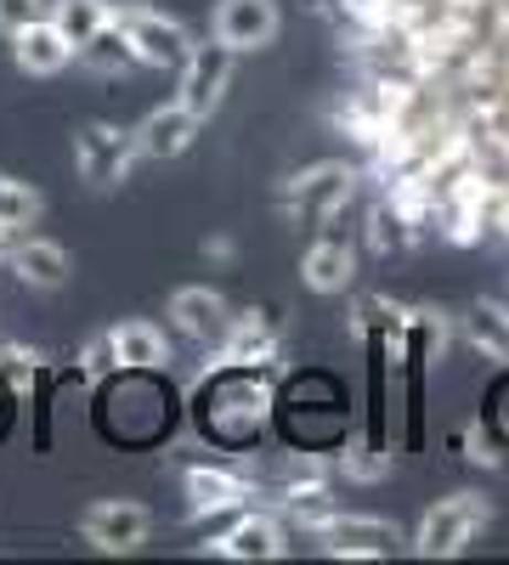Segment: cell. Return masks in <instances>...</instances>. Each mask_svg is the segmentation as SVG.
<instances>
[{"label":"cell","instance_id":"6da1fadb","mask_svg":"<svg viewBox=\"0 0 509 565\" xmlns=\"http://www.w3.org/2000/svg\"><path fill=\"white\" fill-rule=\"evenodd\" d=\"M487 521H492V503L481 492H453V498L425 509L420 532H413V554L420 559H453V554H465L476 543V532Z\"/></svg>","mask_w":509,"mask_h":565},{"label":"cell","instance_id":"7a4b0ae2","mask_svg":"<svg viewBox=\"0 0 509 565\" xmlns=\"http://www.w3.org/2000/svg\"><path fill=\"white\" fill-rule=\"evenodd\" d=\"M351 199H357V170L340 164V159H322V164H311V170L284 181L277 210H284L289 221H335Z\"/></svg>","mask_w":509,"mask_h":565},{"label":"cell","instance_id":"3957f363","mask_svg":"<svg viewBox=\"0 0 509 565\" xmlns=\"http://www.w3.org/2000/svg\"><path fill=\"white\" fill-rule=\"evenodd\" d=\"M114 23L125 29V40H130V52H136V63H142V68H181V63H188V52H193L188 23L159 12V7H119Z\"/></svg>","mask_w":509,"mask_h":565},{"label":"cell","instance_id":"277c9868","mask_svg":"<svg viewBox=\"0 0 509 565\" xmlns=\"http://www.w3.org/2000/svg\"><path fill=\"white\" fill-rule=\"evenodd\" d=\"M136 164H142L136 130H119V125H85V130L74 136V170H79L91 186H119V181H130Z\"/></svg>","mask_w":509,"mask_h":565},{"label":"cell","instance_id":"5b68a950","mask_svg":"<svg viewBox=\"0 0 509 565\" xmlns=\"http://www.w3.org/2000/svg\"><path fill=\"white\" fill-rule=\"evenodd\" d=\"M79 537L97 554H136L153 537V514L136 498H103L79 514Z\"/></svg>","mask_w":509,"mask_h":565},{"label":"cell","instance_id":"8992f818","mask_svg":"<svg viewBox=\"0 0 509 565\" xmlns=\"http://www.w3.org/2000/svg\"><path fill=\"white\" fill-rule=\"evenodd\" d=\"M266 413H272V380H266V373H255V367H233V380L215 391L210 424H215V436L238 441V436H255L261 430Z\"/></svg>","mask_w":509,"mask_h":565},{"label":"cell","instance_id":"52a82bcc","mask_svg":"<svg viewBox=\"0 0 509 565\" xmlns=\"http://www.w3.org/2000/svg\"><path fill=\"white\" fill-rule=\"evenodd\" d=\"M233 63H238V52L233 45H193L188 52V63H181L176 74H181V90H176V103H188L199 119H210L221 103H226V90H233Z\"/></svg>","mask_w":509,"mask_h":565},{"label":"cell","instance_id":"ba28073f","mask_svg":"<svg viewBox=\"0 0 509 565\" xmlns=\"http://www.w3.org/2000/svg\"><path fill=\"white\" fill-rule=\"evenodd\" d=\"M277 29H284L277 0H215V18H210V34H215L221 45H233L238 57L272 45Z\"/></svg>","mask_w":509,"mask_h":565},{"label":"cell","instance_id":"9c48e42d","mask_svg":"<svg viewBox=\"0 0 509 565\" xmlns=\"http://www.w3.org/2000/svg\"><path fill=\"white\" fill-rule=\"evenodd\" d=\"M317 537H322V554H335V559H380L402 543L396 521H385V514H346V509Z\"/></svg>","mask_w":509,"mask_h":565},{"label":"cell","instance_id":"30bf717a","mask_svg":"<svg viewBox=\"0 0 509 565\" xmlns=\"http://www.w3.org/2000/svg\"><path fill=\"white\" fill-rule=\"evenodd\" d=\"M204 548L221 554V559H284V554H289V532H284V521H277V514L250 509V514H238V521L226 526L221 537H210Z\"/></svg>","mask_w":509,"mask_h":565},{"label":"cell","instance_id":"8fae6325","mask_svg":"<svg viewBox=\"0 0 509 565\" xmlns=\"http://www.w3.org/2000/svg\"><path fill=\"white\" fill-rule=\"evenodd\" d=\"M181 487H188V514H193V521L233 514L250 498V476H244V469H226V463H193Z\"/></svg>","mask_w":509,"mask_h":565},{"label":"cell","instance_id":"7c38bea8","mask_svg":"<svg viewBox=\"0 0 509 565\" xmlns=\"http://www.w3.org/2000/svg\"><path fill=\"white\" fill-rule=\"evenodd\" d=\"M199 114L188 108V103H165V108H153L142 125H136V148H142V159H181L199 141Z\"/></svg>","mask_w":509,"mask_h":565},{"label":"cell","instance_id":"4fadbf2b","mask_svg":"<svg viewBox=\"0 0 509 565\" xmlns=\"http://www.w3.org/2000/svg\"><path fill=\"white\" fill-rule=\"evenodd\" d=\"M170 322H176L188 340L215 345V340L226 334V322H233V306H226L221 289H210V282H188V289L170 295Z\"/></svg>","mask_w":509,"mask_h":565},{"label":"cell","instance_id":"5bb4252c","mask_svg":"<svg viewBox=\"0 0 509 565\" xmlns=\"http://www.w3.org/2000/svg\"><path fill=\"white\" fill-rule=\"evenodd\" d=\"M12 57H18V68H23V74L52 79V74H63L79 52L68 45V34H63L52 18H34L29 29H18V34H12Z\"/></svg>","mask_w":509,"mask_h":565},{"label":"cell","instance_id":"9a60e30c","mask_svg":"<svg viewBox=\"0 0 509 565\" xmlns=\"http://www.w3.org/2000/svg\"><path fill=\"white\" fill-rule=\"evenodd\" d=\"M215 351H221V367H266V362H277V322L266 311H244L226 322Z\"/></svg>","mask_w":509,"mask_h":565},{"label":"cell","instance_id":"2e32d148","mask_svg":"<svg viewBox=\"0 0 509 565\" xmlns=\"http://www.w3.org/2000/svg\"><path fill=\"white\" fill-rule=\"evenodd\" d=\"M7 266H12V277L23 282V289H45V295L63 289L68 271H74L68 249H63V244H52V238H12Z\"/></svg>","mask_w":509,"mask_h":565},{"label":"cell","instance_id":"e0dca14e","mask_svg":"<svg viewBox=\"0 0 509 565\" xmlns=\"http://www.w3.org/2000/svg\"><path fill=\"white\" fill-rule=\"evenodd\" d=\"M300 277L311 295H346L357 282V249L346 238H317L300 260Z\"/></svg>","mask_w":509,"mask_h":565},{"label":"cell","instance_id":"ac0fdd59","mask_svg":"<svg viewBox=\"0 0 509 565\" xmlns=\"http://www.w3.org/2000/svg\"><path fill=\"white\" fill-rule=\"evenodd\" d=\"M114 356H119V367H130V373H153V367H165L170 362V340L159 334L153 322H119L114 328Z\"/></svg>","mask_w":509,"mask_h":565},{"label":"cell","instance_id":"d6986e66","mask_svg":"<svg viewBox=\"0 0 509 565\" xmlns=\"http://www.w3.org/2000/svg\"><path fill=\"white\" fill-rule=\"evenodd\" d=\"M458 328H465V340H470L487 362H503V367H509V306L476 300L465 317H458Z\"/></svg>","mask_w":509,"mask_h":565},{"label":"cell","instance_id":"ffe728a7","mask_svg":"<svg viewBox=\"0 0 509 565\" xmlns=\"http://www.w3.org/2000/svg\"><path fill=\"white\" fill-rule=\"evenodd\" d=\"M45 18H52L68 34V45L79 52V45H91L114 23V7H108V0H45Z\"/></svg>","mask_w":509,"mask_h":565},{"label":"cell","instance_id":"44dd1931","mask_svg":"<svg viewBox=\"0 0 509 565\" xmlns=\"http://www.w3.org/2000/svg\"><path fill=\"white\" fill-rule=\"evenodd\" d=\"M351 334H362V340H396V334H407V306L402 300H391V295H362L357 306H351Z\"/></svg>","mask_w":509,"mask_h":565},{"label":"cell","instance_id":"7402d4cb","mask_svg":"<svg viewBox=\"0 0 509 565\" xmlns=\"http://www.w3.org/2000/svg\"><path fill=\"white\" fill-rule=\"evenodd\" d=\"M391 463H396V452H391L385 441H346L340 458H335V469H340L346 481H357V487L385 481V476H391Z\"/></svg>","mask_w":509,"mask_h":565},{"label":"cell","instance_id":"603a6c76","mask_svg":"<svg viewBox=\"0 0 509 565\" xmlns=\"http://www.w3.org/2000/svg\"><path fill=\"white\" fill-rule=\"evenodd\" d=\"M79 63L91 68V74H103V79H114V74H130V68H142L136 63V52H130V40H125V29L119 23H108L91 45H79Z\"/></svg>","mask_w":509,"mask_h":565},{"label":"cell","instance_id":"cb8c5ba5","mask_svg":"<svg viewBox=\"0 0 509 565\" xmlns=\"http://www.w3.org/2000/svg\"><path fill=\"white\" fill-rule=\"evenodd\" d=\"M45 215V199L34 193V186L29 181H18V175H7V170H0V226H34Z\"/></svg>","mask_w":509,"mask_h":565},{"label":"cell","instance_id":"d4e9b609","mask_svg":"<svg viewBox=\"0 0 509 565\" xmlns=\"http://www.w3.org/2000/svg\"><path fill=\"white\" fill-rule=\"evenodd\" d=\"M413 238H420V232H413L385 199L374 204V210H368V249H374V255H402Z\"/></svg>","mask_w":509,"mask_h":565},{"label":"cell","instance_id":"484cf974","mask_svg":"<svg viewBox=\"0 0 509 565\" xmlns=\"http://www.w3.org/2000/svg\"><path fill=\"white\" fill-rule=\"evenodd\" d=\"M119 367V356H114V334H97L85 351H79V367H74V380L79 385H97V380H108V373Z\"/></svg>","mask_w":509,"mask_h":565},{"label":"cell","instance_id":"4316f807","mask_svg":"<svg viewBox=\"0 0 509 565\" xmlns=\"http://www.w3.org/2000/svg\"><path fill=\"white\" fill-rule=\"evenodd\" d=\"M465 458L476 469H503V441L487 430V424H470V430H465Z\"/></svg>","mask_w":509,"mask_h":565},{"label":"cell","instance_id":"83f0119b","mask_svg":"<svg viewBox=\"0 0 509 565\" xmlns=\"http://www.w3.org/2000/svg\"><path fill=\"white\" fill-rule=\"evenodd\" d=\"M34 18H45V0H0V34H18V29H29Z\"/></svg>","mask_w":509,"mask_h":565},{"label":"cell","instance_id":"f1b7e54d","mask_svg":"<svg viewBox=\"0 0 509 565\" xmlns=\"http://www.w3.org/2000/svg\"><path fill=\"white\" fill-rule=\"evenodd\" d=\"M34 351H23V345H0V373H7L12 385H29L34 380Z\"/></svg>","mask_w":509,"mask_h":565},{"label":"cell","instance_id":"f546056e","mask_svg":"<svg viewBox=\"0 0 509 565\" xmlns=\"http://www.w3.org/2000/svg\"><path fill=\"white\" fill-rule=\"evenodd\" d=\"M238 255V244L233 238H226V232H210V238H204V260H215V266H226V260H233Z\"/></svg>","mask_w":509,"mask_h":565},{"label":"cell","instance_id":"4dcf8cb0","mask_svg":"<svg viewBox=\"0 0 509 565\" xmlns=\"http://www.w3.org/2000/svg\"><path fill=\"white\" fill-rule=\"evenodd\" d=\"M7 249H12V226H0V266H7Z\"/></svg>","mask_w":509,"mask_h":565}]
</instances>
